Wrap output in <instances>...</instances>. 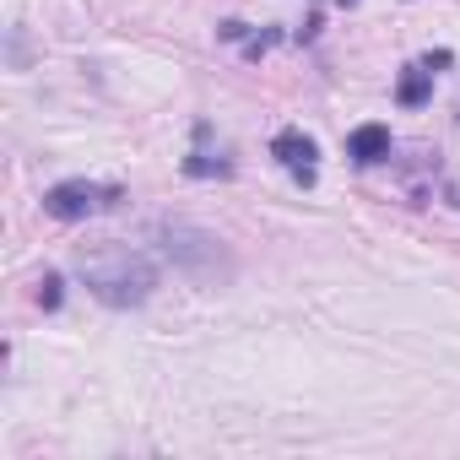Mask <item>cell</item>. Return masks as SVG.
I'll return each mask as SVG.
<instances>
[{
  "label": "cell",
  "instance_id": "1",
  "mask_svg": "<svg viewBox=\"0 0 460 460\" xmlns=\"http://www.w3.org/2000/svg\"><path fill=\"white\" fill-rule=\"evenodd\" d=\"M76 271H82L87 293L98 304H109V309H136L157 288L152 261L136 255V250H125V244H93V250H82L76 255Z\"/></svg>",
  "mask_w": 460,
  "mask_h": 460
},
{
  "label": "cell",
  "instance_id": "2",
  "mask_svg": "<svg viewBox=\"0 0 460 460\" xmlns=\"http://www.w3.org/2000/svg\"><path fill=\"white\" fill-rule=\"evenodd\" d=\"M157 244L190 277H227V250L206 234V227H195V222H163L157 227Z\"/></svg>",
  "mask_w": 460,
  "mask_h": 460
},
{
  "label": "cell",
  "instance_id": "3",
  "mask_svg": "<svg viewBox=\"0 0 460 460\" xmlns=\"http://www.w3.org/2000/svg\"><path fill=\"white\" fill-rule=\"evenodd\" d=\"M114 200H119V190H114V184H87V179H71V184H55V190L44 195V211H49V217H60V222H82V217L109 211Z\"/></svg>",
  "mask_w": 460,
  "mask_h": 460
},
{
  "label": "cell",
  "instance_id": "4",
  "mask_svg": "<svg viewBox=\"0 0 460 460\" xmlns=\"http://www.w3.org/2000/svg\"><path fill=\"white\" fill-rule=\"evenodd\" d=\"M271 157H277L298 184H314V141H309L304 130H282V136L271 141Z\"/></svg>",
  "mask_w": 460,
  "mask_h": 460
},
{
  "label": "cell",
  "instance_id": "5",
  "mask_svg": "<svg viewBox=\"0 0 460 460\" xmlns=\"http://www.w3.org/2000/svg\"><path fill=\"white\" fill-rule=\"evenodd\" d=\"M347 157L363 163V168L385 163V157H390V130H385V125H358V130L347 136Z\"/></svg>",
  "mask_w": 460,
  "mask_h": 460
},
{
  "label": "cell",
  "instance_id": "6",
  "mask_svg": "<svg viewBox=\"0 0 460 460\" xmlns=\"http://www.w3.org/2000/svg\"><path fill=\"white\" fill-rule=\"evenodd\" d=\"M428 93H433V71H428V66H411V71L401 76V87H395V98H401L406 109L428 103Z\"/></svg>",
  "mask_w": 460,
  "mask_h": 460
},
{
  "label": "cell",
  "instance_id": "7",
  "mask_svg": "<svg viewBox=\"0 0 460 460\" xmlns=\"http://www.w3.org/2000/svg\"><path fill=\"white\" fill-rule=\"evenodd\" d=\"M227 168H234V163H227L222 152L211 157V152H190L184 157V173H195V179H206V173H227Z\"/></svg>",
  "mask_w": 460,
  "mask_h": 460
},
{
  "label": "cell",
  "instance_id": "8",
  "mask_svg": "<svg viewBox=\"0 0 460 460\" xmlns=\"http://www.w3.org/2000/svg\"><path fill=\"white\" fill-rule=\"evenodd\" d=\"M60 288H66L60 277H44V282H39V304H44V309H60Z\"/></svg>",
  "mask_w": 460,
  "mask_h": 460
}]
</instances>
